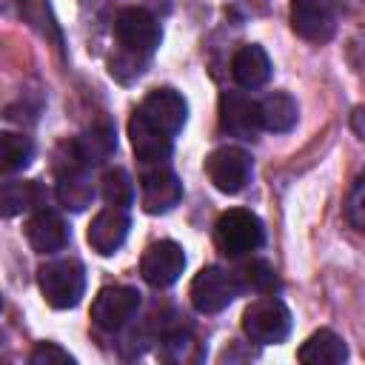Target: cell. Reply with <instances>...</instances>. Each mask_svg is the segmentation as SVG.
<instances>
[{
    "label": "cell",
    "instance_id": "6da1fadb",
    "mask_svg": "<svg viewBox=\"0 0 365 365\" xmlns=\"http://www.w3.org/2000/svg\"><path fill=\"white\" fill-rule=\"evenodd\" d=\"M57 200L71 208V211H83L86 205H91L94 200V185L88 180V163L80 157L74 143H63L57 151Z\"/></svg>",
    "mask_w": 365,
    "mask_h": 365
},
{
    "label": "cell",
    "instance_id": "7a4b0ae2",
    "mask_svg": "<svg viewBox=\"0 0 365 365\" xmlns=\"http://www.w3.org/2000/svg\"><path fill=\"white\" fill-rule=\"evenodd\" d=\"M40 294L51 308H74L86 291V274L77 259H51L37 271Z\"/></svg>",
    "mask_w": 365,
    "mask_h": 365
},
{
    "label": "cell",
    "instance_id": "3957f363",
    "mask_svg": "<svg viewBox=\"0 0 365 365\" xmlns=\"http://www.w3.org/2000/svg\"><path fill=\"white\" fill-rule=\"evenodd\" d=\"M242 331L257 345H277L291 334V311L277 297L254 299L242 314Z\"/></svg>",
    "mask_w": 365,
    "mask_h": 365
},
{
    "label": "cell",
    "instance_id": "277c9868",
    "mask_svg": "<svg viewBox=\"0 0 365 365\" xmlns=\"http://www.w3.org/2000/svg\"><path fill=\"white\" fill-rule=\"evenodd\" d=\"M214 240L225 257H242L262 242V222L245 208H231L220 214L214 225Z\"/></svg>",
    "mask_w": 365,
    "mask_h": 365
},
{
    "label": "cell",
    "instance_id": "5b68a950",
    "mask_svg": "<svg viewBox=\"0 0 365 365\" xmlns=\"http://www.w3.org/2000/svg\"><path fill=\"white\" fill-rule=\"evenodd\" d=\"M114 37L128 57H148L160 46V26L145 9H125L114 20Z\"/></svg>",
    "mask_w": 365,
    "mask_h": 365
},
{
    "label": "cell",
    "instance_id": "8992f818",
    "mask_svg": "<svg viewBox=\"0 0 365 365\" xmlns=\"http://www.w3.org/2000/svg\"><path fill=\"white\" fill-rule=\"evenodd\" d=\"M240 294V282L220 265H205L191 279V305L200 314H217L228 308Z\"/></svg>",
    "mask_w": 365,
    "mask_h": 365
},
{
    "label": "cell",
    "instance_id": "52a82bcc",
    "mask_svg": "<svg viewBox=\"0 0 365 365\" xmlns=\"http://www.w3.org/2000/svg\"><path fill=\"white\" fill-rule=\"evenodd\" d=\"M205 174L222 194H237L251 180V157L237 145H220L205 157Z\"/></svg>",
    "mask_w": 365,
    "mask_h": 365
},
{
    "label": "cell",
    "instance_id": "ba28073f",
    "mask_svg": "<svg viewBox=\"0 0 365 365\" xmlns=\"http://www.w3.org/2000/svg\"><path fill=\"white\" fill-rule=\"evenodd\" d=\"M140 308V291L128 285H108L100 288L94 302H91V319L103 331H117L123 328Z\"/></svg>",
    "mask_w": 365,
    "mask_h": 365
},
{
    "label": "cell",
    "instance_id": "9c48e42d",
    "mask_svg": "<svg viewBox=\"0 0 365 365\" xmlns=\"http://www.w3.org/2000/svg\"><path fill=\"white\" fill-rule=\"evenodd\" d=\"M182 268H185V254H182V248H180L177 242H171V240H160V242L148 245L145 254H143V262H140L143 279H145L148 285H154V288H168V285H174V282L180 279Z\"/></svg>",
    "mask_w": 365,
    "mask_h": 365
},
{
    "label": "cell",
    "instance_id": "30bf717a",
    "mask_svg": "<svg viewBox=\"0 0 365 365\" xmlns=\"http://www.w3.org/2000/svg\"><path fill=\"white\" fill-rule=\"evenodd\" d=\"M180 197H182V185H180L174 171L163 168V163L143 171V177H140V205H143V211L165 214L180 202Z\"/></svg>",
    "mask_w": 365,
    "mask_h": 365
},
{
    "label": "cell",
    "instance_id": "8fae6325",
    "mask_svg": "<svg viewBox=\"0 0 365 365\" xmlns=\"http://www.w3.org/2000/svg\"><path fill=\"white\" fill-rule=\"evenodd\" d=\"M140 114L157 125L160 131H165L168 137H174L182 125H185V117H188V106L182 100L180 91L174 88H154L145 94L143 106H140Z\"/></svg>",
    "mask_w": 365,
    "mask_h": 365
},
{
    "label": "cell",
    "instance_id": "7c38bea8",
    "mask_svg": "<svg viewBox=\"0 0 365 365\" xmlns=\"http://www.w3.org/2000/svg\"><path fill=\"white\" fill-rule=\"evenodd\" d=\"M220 128L240 140H254L259 131L257 103L240 91H225L220 97Z\"/></svg>",
    "mask_w": 365,
    "mask_h": 365
},
{
    "label": "cell",
    "instance_id": "4fadbf2b",
    "mask_svg": "<svg viewBox=\"0 0 365 365\" xmlns=\"http://www.w3.org/2000/svg\"><path fill=\"white\" fill-rule=\"evenodd\" d=\"M291 26L302 40L325 43L334 34V14L328 0H291Z\"/></svg>",
    "mask_w": 365,
    "mask_h": 365
},
{
    "label": "cell",
    "instance_id": "5bb4252c",
    "mask_svg": "<svg viewBox=\"0 0 365 365\" xmlns=\"http://www.w3.org/2000/svg\"><path fill=\"white\" fill-rule=\"evenodd\" d=\"M128 137L137 160L145 165H160L171 154V137L157 125H151L140 111H134V117L128 120Z\"/></svg>",
    "mask_w": 365,
    "mask_h": 365
},
{
    "label": "cell",
    "instance_id": "9a60e30c",
    "mask_svg": "<svg viewBox=\"0 0 365 365\" xmlns=\"http://www.w3.org/2000/svg\"><path fill=\"white\" fill-rule=\"evenodd\" d=\"M125 234H128V214H125V208H111L108 205L106 211H100L91 220L86 240H88V245L97 254L108 257V254H114L125 242Z\"/></svg>",
    "mask_w": 365,
    "mask_h": 365
},
{
    "label": "cell",
    "instance_id": "2e32d148",
    "mask_svg": "<svg viewBox=\"0 0 365 365\" xmlns=\"http://www.w3.org/2000/svg\"><path fill=\"white\" fill-rule=\"evenodd\" d=\"M26 240L37 254H54L68 242V231H66V222L60 220L57 211L40 208L26 222Z\"/></svg>",
    "mask_w": 365,
    "mask_h": 365
},
{
    "label": "cell",
    "instance_id": "e0dca14e",
    "mask_svg": "<svg viewBox=\"0 0 365 365\" xmlns=\"http://www.w3.org/2000/svg\"><path fill=\"white\" fill-rule=\"evenodd\" d=\"M297 356L305 365H342L348 359V345H345V339L339 334L322 328V331L311 334L302 342V348H299Z\"/></svg>",
    "mask_w": 365,
    "mask_h": 365
},
{
    "label": "cell",
    "instance_id": "ac0fdd59",
    "mask_svg": "<svg viewBox=\"0 0 365 365\" xmlns=\"http://www.w3.org/2000/svg\"><path fill=\"white\" fill-rule=\"evenodd\" d=\"M231 74L242 88H259L271 77V60L262 46H242L231 60Z\"/></svg>",
    "mask_w": 365,
    "mask_h": 365
},
{
    "label": "cell",
    "instance_id": "d6986e66",
    "mask_svg": "<svg viewBox=\"0 0 365 365\" xmlns=\"http://www.w3.org/2000/svg\"><path fill=\"white\" fill-rule=\"evenodd\" d=\"M257 111H259V125L268 131H291L299 117L294 97L285 91L268 94L262 103H257Z\"/></svg>",
    "mask_w": 365,
    "mask_h": 365
},
{
    "label": "cell",
    "instance_id": "ffe728a7",
    "mask_svg": "<svg viewBox=\"0 0 365 365\" xmlns=\"http://www.w3.org/2000/svg\"><path fill=\"white\" fill-rule=\"evenodd\" d=\"M43 191L34 180H9L0 182V217H17L34 205H40Z\"/></svg>",
    "mask_w": 365,
    "mask_h": 365
},
{
    "label": "cell",
    "instance_id": "44dd1931",
    "mask_svg": "<svg viewBox=\"0 0 365 365\" xmlns=\"http://www.w3.org/2000/svg\"><path fill=\"white\" fill-rule=\"evenodd\" d=\"M74 145H77L80 157H83L88 165H97V163H103V160L117 148V140H114L111 125H108L106 120H100V123L91 125L80 140H74Z\"/></svg>",
    "mask_w": 365,
    "mask_h": 365
},
{
    "label": "cell",
    "instance_id": "7402d4cb",
    "mask_svg": "<svg viewBox=\"0 0 365 365\" xmlns=\"http://www.w3.org/2000/svg\"><path fill=\"white\" fill-rule=\"evenodd\" d=\"M34 157V143L14 131H0V174H14L26 168Z\"/></svg>",
    "mask_w": 365,
    "mask_h": 365
},
{
    "label": "cell",
    "instance_id": "603a6c76",
    "mask_svg": "<svg viewBox=\"0 0 365 365\" xmlns=\"http://www.w3.org/2000/svg\"><path fill=\"white\" fill-rule=\"evenodd\" d=\"M103 200L111 205V208H128L131 200H134V182L128 177L125 168H108L103 174Z\"/></svg>",
    "mask_w": 365,
    "mask_h": 365
},
{
    "label": "cell",
    "instance_id": "cb8c5ba5",
    "mask_svg": "<svg viewBox=\"0 0 365 365\" xmlns=\"http://www.w3.org/2000/svg\"><path fill=\"white\" fill-rule=\"evenodd\" d=\"M242 274H245V285L254 288V291H259V294H271V291L277 288V274H274V268H271L268 262H262V259L245 265Z\"/></svg>",
    "mask_w": 365,
    "mask_h": 365
},
{
    "label": "cell",
    "instance_id": "d4e9b609",
    "mask_svg": "<svg viewBox=\"0 0 365 365\" xmlns=\"http://www.w3.org/2000/svg\"><path fill=\"white\" fill-rule=\"evenodd\" d=\"M31 365H66V362H74V356L68 351H63L60 345L54 342H40L34 351H31Z\"/></svg>",
    "mask_w": 365,
    "mask_h": 365
},
{
    "label": "cell",
    "instance_id": "484cf974",
    "mask_svg": "<svg viewBox=\"0 0 365 365\" xmlns=\"http://www.w3.org/2000/svg\"><path fill=\"white\" fill-rule=\"evenodd\" d=\"M362 194H365V180H356L351 188V200H348V220L354 228H362L365 217H362Z\"/></svg>",
    "mask_w": 365,
    "mask_h": 365
},
{
    "label": "cell",
    "instance_id": "4316f807",
    "mask_svg": "<svg viewBox=\"0 0 365 365\" xmlns=\"http://www.w3.org/2000/svg\"><path fill=\"white\" fill-rule=\"evenodd\" d=\"M0 308H3V299H0Z\"/></svg>",
    "mask_w": 365,
    "mask_h": 365
}]
</instances>
